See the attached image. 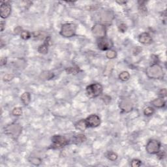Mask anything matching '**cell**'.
Instances as JSON below:
<instances>
[{
  "mask_svg": "<svg viewBox=\"0 0 167 167\" xmlns=\"http://www.w3.org/2000/svg\"><path fill=\"white\" fill-rule=\"evenodd\" d=\"M106 157H107L109 160L112 161H116L117 159V157H118V156H117V155L114 152H108L107 153H106Z\"/></svg>",
  "mask_w": 167,
  "mask_h": 167,
  "instance_id": "d6986e66",
  "label": "cell"
},
{
  "mask_svg": "<svg viewBox=\"0 0 167 167\" xmlns=\"http://www.w3.org/2000/svg\"><path fill=\"white\" fill-rule=\"evenodd\" d=\"M119 30L121 32H125L126 30H127V25H126L124 23H122V24H119Z\"/></svg>",
  "mask_w": 167,
  "mask_h": 167,
  "instance_id": "f1b7e54d",
  "label": "cell"
},
{
  "mask_svg": "<svg viewBox=\"0 0 167 167\" xmlns=\"http://www.w3.org/2000/svg\"><path fill=\"white\" fill-rule=\"evenodd\" d=\"M86 140V138L84 135H78L76 136L75 139V141L76 143H80V142H83Z\"/></svg>",
  "mask_w": 167,
  "mask_h": 167,
  "instance_id": "7402d4cb",
  "label": "cell"
},
{
  "mask_svg": "<svg viewBox=\"0 0 167 167\" xmlns=\"http://www.w3.org/2000/svg\"><path fill=\"white\" fill-rule=\"evenodd\" d=\"M22 102L23 103L24 105H28L30 101H31V95L29 92H24L20 97Z\"/></svg>",
  "mask_w": 167,
  "mask_h": 167,
  "instance_id": "9a60e30c",
  "label": "cell"
},
{
  "mask_svg": "<svg viewBox=\"0 0 167 167\" xmlns=\"http://www.w3.org/2000/svg\"><path fill=\"white\" fill-rule=\"evenodd\" d=\"M119 78L123 82L127 81L130 78V75L127 71H123L119 75Z\"/></svg>",
  "mask_w": 167,
  "mask_h": 167,
  "instance_id": "e0dca14e",
  "label": "cell"
},
{
  "mask_svg": "<svg viewBox=\"0 0 167 167\" xmlns=\"http://www.w3.org/2000/svg\"><path fill=\"white\" fill-rule=\"evenodd\" d=\"M7 64V58L5 57H2L1 58V60H0V65L1 66H3L5 64Z\"/></svg>",
  "mask_w": 167,
  "mask_h": 167,
  "instance_id": "f546056e",
  "label": "cell"
},
{
  "mask_svg": "<svg viewBox=\"0 0 167 167\" xmlns=\"http://www.w3.org/2000/svg\"><path fill=\"white\" fill-rule=\"evenodd\" d=\"M20 37L24 40H28L31 37V34L28 31H22L20 34Z\"/></svg>",
  "mask_w": 167,
  "mask_h": 167,
  "instance_id": "44dd1931",
  "label": "cell"
},
{
  "mask_svg": "<svg viewBox=\"0 0 167 167\" xmlns=\"http://www.w3.org/2000/svg\"><path fill=\"white\" fill-rule=\"evenodd\" d=\"M68 74H76L79 71V68L78 67H69L66 70Z\"/></svg>",
  "mask_w": 167,
  "mask_h": 167,
  "instance_id": "484cf974",
  "label": "cell"
},
{
  "mask_svg": "<svg viewBox=\"0 0 167 167\" xmlns=\"http://www.w3.org/2000/svg\"><path fill=\"white\" fill-rule=\"evenodd\" d=\"M159 95L160 98L165 99L166 97V90L165 88H163L160 90L159 93Z\"/></svg>",
  "mask_w": 167,
  "mask_h": 167,
  "instance_id": "83f0119b",
  "label": "cell"
},
{
  "mask_svg": "<svg viewBox=\"0 0 167 167\" xmlns=\"http://www.w3.org/2000/svg\"><path fill=\"white\" fill-rule=\"evenodd\" d=\"M22 129L20 125L13 123V124L7 125L6 127H5L4 132L8 136L16 138L18 137V136L21 134Z\"/></svg>",
  "mask_w": 167,
  "mask_h": 167,
  "instance_id": "277c9868",
  "label": "cell"
},
{
  "mask_svg": "<svg viewBox=\"0 0 167 167\" xmlns=\"http://www.w3.org/2000/svg\"><path fill=\"white\" fill-rule=\"evenodd\" d=\"M97 46L98 48L101 50H109L113 46V43L110 39L105 37L99 38L97 40Z\"/></svg>",
  "mask_w": 167,
  "mask_h": 167,
  "instance_id": "52a82bcc",
  "label": "cell"
},
{
  "mask_svg": "<svg viewBox=\"0 0 167 167\" xmlns=\"http://www.w3.org/2000/svg\"><path fill=\"white\" fill-rule=\"evenodd\" d=\"M103 91L102 85L99 83L92 84L86 87V94L89 98L94 99L99 96Z\"/></svg>",
  "mask_w": 167,
  "mask_h": 167,
  "instance_id": "7a4b0ae2",
  "label": "cell"
},
{
  "mask_svg": "<svg viewBox=\"0 0 167 167\" xmlns=\"http://www.w3.org/2000/svg\"><path fill=\"white\" fill-rule=\"evenodd\" d=\"M152 105L157 108H163L166 105V102L164 99L162 98H158L155 99L153 101H152Z\"/></svg>",
  "mask_w": 167,
  "mask_h": 167,
  "instance_id": "5bb4252c",
  "label": "cell"
},
{
  "mask_svg": "<svg viewBox=\"0 0 167 167\" xmlns=\"http://www.w3.org/2000/svg\"><path fill=\"white\" fill-rule=\"evenodd\" d=\"M52 148L60 149L69 144V140L61 135H54L52 138Z\"/></svg>",
  "mask_w": 167,
  "mask_h": 167,
  "instance_id": "5b68a950",
  "label": "cell"
},
{
  "mask_svg": "<svg viewBox=\"0 0 167 167\" xmlns=\"http://www.w3.org/2000/svg\"><path fill=\"white\" fill-rule=\"evenodd\" d=\"M86 122L87 125V127H97L101 124V119L96 114H92L87 117Z\"/></svg>",
  "mask_w": 167,
  "mask_h": 167,
  "instance_id": "ba28073f",
  "label": "cell"
},
{
  "mask_svg": "<svg viewBox=\"0 0 167 167\" xmlns=\"http://www.w3.org/2000/svg\"><path fill=\"white\" fill-rule=\"evenodd\" d=\"M139 42L145 45H150L152 43V38L150 34L147 32H144L139 35Z\"/></svg>",
  "mask_w": 167,
  "mask_h": 167,
  "instance_id": "7c38bea8",
  "label": "cell"
},
{
  "mask_svg": "<svg viewBox=\"0 0 167 167\" xmlns=\"http://www.w3.org/2000/svg\"><path fill=\"white\" fill-rule=\"evenodd\" d=\"M41 162H42L41 159L38 157H33L30 159V163L35 166H39L40 164L41 163Z\"/></svg>",
  "mask_w": 167,
  "mask_h": 167,
  "instance_id": "cb8c5ba5",
  "label": "cell"
},
{
  "mask_svg": "<svg viewBox=\"0 0 167 167\" xmlns=\"http://www.w3.org/2000/svg\"><path fill=\"white\" fill-rule=\"evenodd\" d=\"M141 165H142V161H140L139 159H133L131 163V166L133 167H138L140 166Z\"/></svg>",
  "mask_w": 167,
  "mask_h": 167,
  "instance_id": "d4e9b609",
  "label": "cell"
},
{
  "mask_svg": "<svg viewBox=\"0 0 167 167\" xmlns=\"http://www.w3.org/2000/svg\"><path fill=\"white\" fill-rule=\"evenodd\" d=\"M146 75L150 78L161 79L163 78L164 71L163 68L157 64H153L146 69Z\"/></svg>",
  "mask_w": 167,
  "mask_h": 167,
  "instance_id": "6da1fadb",
  "label": "cell"
},
{
  "mask_svg": "<svg viewBox=\"0 0 167 167\" xmlns=\"http://www.w3.org/2000/svg\"><path fill=\"white\" fill-rule=\"evenodd\" d=\"M5 26V22L3 21H1V31H3L4 30Z\"/></svg>",
  "mask_w": 167,
  "mask_h": 167,
  "instance_id": "4dcf8cb0",
  "label": "cell"
},
{
  "mask_svg": "<svg viewBox=\"0 0 167 167\" xmlns=\"http://www.w3.org/2000/svg\"><path fill=\"white\" fill-rule=\"evenodd\" d=\"M155 109L152 106H147L144 110V114L146 116H151L154 114Z\"/></svg>",
  "mask_w": 167,
  "mask_h": 167,
  "instance_id": "ac0fdd59",
  "label": "cell"
},
{
  "mask_svg": "<svg viewBox=\"0 0 167 167\" xmlns=\"http://www.w3.org/2000/svg\"><path fill=\"white\" fill-rule=\"evenodd\" d=\"M50 37H47L46 38V40L43 45L39 46V47L38 48V52L40 54H46L48 53V46L50 45Z\"/></svg>",
  "mask_w": 167,
  "mask_h": 167,
  "instance_id": "4fadbf2b",
  "label": "cell"
},
{
  "mask_svg": "<svg viewBox=\"0 0 167 167\" xmlns=\"http://www.w3.org/2000/svg\"><path fill=\"white\" fill-rule=\"evenodd\" d=\"M92 32L99 38L104 37L106 35V28L102 24H95L93 26Z\"/></svg>",
  "mask_w": 167,
  "mask_h": 167,
  "instance_id": "8fae6325",
  "label": "cell"
},
{
  "mask_svg": "<svg viewBox=\"0 0 167 167\" xmlns=\"http://www.w3.org/2000/svg\"><path fill=\"white\" fill-rule=\"evenodd\" d=\"M14 78V76L11 74H7V75H5L3 79V80L5 82H9L12 80V79Z\"/></svg>",
  "mask_w": 167,
  "mask_h": 167,
  "instance_id": "4316f807",
  "label": "cell"
},
{
  "mask_svg": "<svg viewBox=\"0 0 167 167\" xmlns=\"http://www.w3.org/2000/svg\"><path fill=\"white\" fill-rule=\"evenodd\" d=\"M161 142L157 140L152 139L147 142L146 146V152L150 153V154L154 155L157 154V153L161 151Z\"/></svg>",
  "mask_w": 167,
  "mask_h": 167,
  "instance_id": "8992f818",
  "label": "cell"
},
{
  "mask_svg": "<svg viewBox=\"0 0 167 167\" xmlns=\"http://www.w3.org/2000/svg\"><path fill=\"white\" fill-rule=\"evenodd\" d=\"M12 113L15 116H20L22 114V109L20 107H15L13 108Z\"/></svg>",
  "mask_w": 167,
  "mask_h": 167,
  "instance_id": "ffe728a7",
  "label": "cell"
},
{
  "mask_svg": "<svg viewBox=\"0 0 167 167\" xmlns=\"http://www.w3.org/2000/svg\"><path fill=\"white\" fill-rule=\"evenodd\" d=\"M0 15L2 18H7L9 16L11 13V6L8 2H1V7H0Z\"/></svg>",
  "mask_w": 167,
  "mask_h": 167,
  "instance_id": "30bf717a",
  "label": "cell"
},
{
  "mask_svg": "<svg viewBox=\"0 0 167 167\" xmlns=\"http://www.w3.org/2000/svg\"><path fill=\"white\" fill-rule=\"evenodd\" d=\"M106 56L108 59H114L117 56V53L116 51L114 50H108L106 54Z\"/></svg>",
  "mask_w": 167,
  "mask_h": 167,
  "instance_id": "603a6c76",
  "label": "cell"
},
{
  "mask_svg": "<svg viewBox=\"0 0 167 167\" xmlns=\"http://www.w3.org/2000/svg\"><path fill=\"white\" fill-rule=\"evenodd\" d=\"M76 31V25L74 23H66L63 24L60 35L64 37H72L75 35Z\"/></svg>",
  "mask_w": 167,
  "mask_h": 167,
  "instance_id": "3957f363",
  "label": "cell"
},
{
  "mask_svg": "<svg viewBox=\"0 0 167 167\" xmlns=\"http://www.w3.org/2000/svg\"><path fill=\"white\" fill-rule=\"evenodd\" d=\"M75 127L76 129L81 131H84L86 130L87 128H88L87 127V124H86L85 119H81L80 120V121L76 123V124H75Z\"/></svg>",
  "mask_w": 167,
  "mask_h": 167,
  "instance_id": "2e32d148",
  "label": "cell"
},
{
  "mask_svg": "<svg viewBox=\"0 0 167 167\" xmlns=\"http://www.w3.org/2000/svg\"><path fill=\"white\" fill-rule=\"evenodd\" d=\"M119 108L122 111L124 112H129L133 110V104L131 99L127 98H124L120 101L119 102Z\"/></svg>",
  "mask_w": 167,
  "mask_h": 167,
  "instance_id": "9c48e42d",
  "label": "cell"
}]
</instances>
